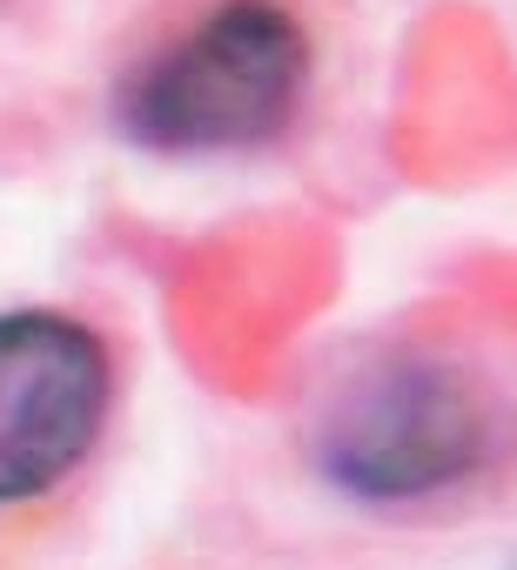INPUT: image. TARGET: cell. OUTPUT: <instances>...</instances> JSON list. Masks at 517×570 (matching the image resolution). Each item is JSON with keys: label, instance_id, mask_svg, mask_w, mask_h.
<instances>
[{"label": "cell", "instance_id": "cell-3", "mask_svg": "<svg viewBox=\"0 0 517 570\" xmlns=\"http://www.w3.org/2000/svg\"><path fill=\"white\" fill-rule=\"evenodd\" d=\"M121 350L68 303L0 309V570H35L108 470Z\"/></svg>", "mask_w": 517, "mask_h": 570}, {"label": "cell", "instance_id": "cell-1", "mask_svg": "<svg viewBox=\"0 0 517 570\" xmlns=\"http://www.w3.org/2000/svg\"><path fill=\"white\" fill-rule=\"evenodd\" d=\"M296 463L370 523L484 517L517 490V383L464 336H370L303 396Z\"/></svg>", "mask_w": 517, "mask_h": 570}, {"label": "cell", "instance_id": "cell-2", "mask_svg": "<svg viewBox=\"0 0 517 570\" xmlns=\"http://www.w3.org/2000/svg\"><path fill=\"white\" fill-rule=\"evenodd\" d=\"M323 81L296 0H202L155 28L101 88V121L148 161H248L283 148Z\"/></svg>", "mask_w": 517, "mask_h": 570}]
</instances>
